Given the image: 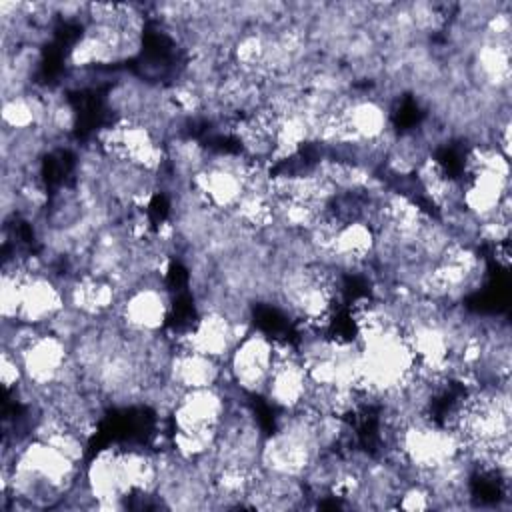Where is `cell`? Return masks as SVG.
Listing matches in <instances>:
<instances>
[{
  "label": "cell",
  "instance_id": "obj_3",
  "mask_svg": "<svg viewBox=\"0 0 512 512\" xmlns=\"http://www.w3.org/2000/svg\"><path fill=\"white\" fill-rule=\"evenodd\" d=\"M230 406V392L224 386L184 390L170 412L172 430L200 432L218 430Z\"/></svg>",
  "mask_w": 512,
  "mask_h": 512
},
{
  "label": "cell",
  "instance_id": "obj_5",
  "mask_svg": "<svg viewBox=\"0 0 512 512\" xmlns=\"http://www.w3.org/2000/svg\"><path fill=\"white\" fill-rule=\"evenodd\" d=\"M310 390L308 372L300 360V354L290 358H280L274 362L272 374L268 378L264 398L272 402L280 412L302 408Z\"/></svg>",
  "mask_w": 512,
  "mask_h": 512
},
{
  "label": "cell",
  "instance_id": "obj_1",
  "mask_svg": "<svg viewBox=\"0 0 512 512\" xmlns=\"http://www.w3.org/2000/svg\"><path fill=\"white\" fill-rule=\"evenodd\" d=\"M274 338L260 330H250L236 342L224 360V386L242 396H262L274 368Z\"/></svg>",
  "mask_w": 512,
  "mask_h": 512
},
{
  "label": "cell",
  "instance_id": "obj_4",
  "mask_svg": "<svg viewBox=\"0 0 512 512\" xmlns=\"http://www.w3.org/2000/svg\"><path fill=\"white\" fill-rule=\"evenodd\" d=\"M66 308L60 280L50 272H28L20 288L18 320L46 328Z\"/></svg>",
  "mask_w": 512,
  "mask_h": 512
},
{
  "label": "cell",
  "instance_id": "obj_2",
  "mask_svg": "<svg viewBox=\"0 0 512 512\" xmlns=\"http://www.w3.org/2000/svg\"><path fill=\"white\" fill-rule=\"evenodd\" d=\"M172 310V300L158 280L142 282L124 294L118 318L132 334H160Z\"/></svg>",
  "mask_w": 512,
  "mask_h": 512
},
{
  "label": "cell",
  "instance_id": "obj_7",
  "mask_svg": "<svg viewBox=\"0 0 512 512\" xmlns=\"http://www.w3.org/2000/svg\"><path fill=\"white\" fill-rule=\"evenodd\" d=\"M0 378L2 384L6 388V392L16 390L18 386H22L24 382V372H22V364L18 360L16 354L2 350V358H0Z\"/></svg>",
  "mask_w": 512,
  "mask_h": 512
},
{
  "label": "cell",
  "instance_id": "obj_6",
  "mask_svg": "<svg viewBox=\"0 0 512 512\" xmlns=\"http://www.w3.org/2000/svg\"><path fill=\"white\" fill-rule=\"evenodd\" d=\"M168 380L180 390L220 386L224 380V362L196 350L176 348L168 368Z\"/></svg>",
  "mask_w": 512,
  "mask_h": 512
}]
</instances>
